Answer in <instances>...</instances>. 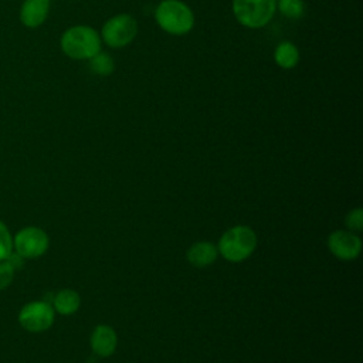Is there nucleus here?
Listing matches in <instances>:
<instances>
[{"label":"nucleus","instance_id":"nucleus-3","mask_svg":"<svg viewBox=\"0 0 363 363\" xmlns=\"http://www.w3.org/2000/svg\"><path fill=\"white\" fill-rule=\"evenodd\" d=\"M257 247V234L247 225H235L224 231L217 244L218 254L230 262L247 259Z\"/></svg>","mask_w":363,"mask_h":363},{"label":"nucleus","instance_id":"nucleus-14","mask_svg":"<svg viewBox=\"0 0 363 363\" xmlns=\"http://www.w3.org/2000/svg\"><path fill=\"white\" fill-rule=\"evenodd\" d=\"M88 65L89 71L99 77H108L115 71V61L112 55L102 50L88 60Z\"/></svg>","mask_w":363,"mask_h":363},{"label":"nucleus","instance_id":"nucleus-12","mask_svg":"<svg viewBox=\"0 0 363 363\" xmlns=\"http://www.w3.org/2000/svg\"><path fill=\"white\" fill-rule=\"evenodd\" d=\"M272 57H274L275 64L279 68L292 69L298 65V62L301 60V52H299V48L296 47V44L285 40V41H281L277 44Z\"/></svg>","mask_w":363,"mask_h":363},{"label":"nucleus","instance_id":"nucleus-18","mask_svg":"<svg viewBox=\"0 0 363 363\" xmlns=\"http://www.w3.org/2000/svg\"><path fill=\"white\" fill-rule=\"evenodd\" d=\"M14 267L10 264L9 259H4V261H0V291L6 289L13 278H14Z\"/></svg>","mask_w":363,"mask_h":363},{"label":"nucleus","instance_id":"nucleus-8","mask_svg":"<svg viewBox=\"0 0 363 363\" xmlns=\"http://www.w3.org/2000/svg\"><path fill=\"white\" fill-rule=\"evenodd\" d=\"M328 247L337 259L352 261L359 257L362 251V241L352 231L336 230L329 235Z\"/></svg>","mask_w":363,"mask_h":363},{"label":"nucleus","instance_id":"nucleus-7","mask_svg":"<svg viewBox=\"0 0 363 363\" xmlns=\"http://www.w3.org/2000/svg\"><path fill=\"white\" fill-rule=\"evenodd\" d=\"M55 311L44 301H34L24 305L18 313L20 325L28 332H43L51 328Z\"/></svg>","mask_w":363,"mask_h":363},{"label":"nucleus","instance_id":"nucleus-17","mask_svg":"<svg viewBox=\"0 0 363 363\" xmlns=\"http://www.w3.org/2000/svg\"><path fill=\"white\" fill-rule=\"evenodd\" d=\"M345 224L349 231H360L363 228V210L360 207L350 210L345 218Z\"/></svg>","mask_w":363,"mask_h":363},{"label":"nucleus","instance_id":"nucleus-4","mask_svg":"<svg viewBox=\"0 0 363 363\" xmlns=\"http://www.w3.org/2000/svg\"><path fill=\"white\" fill-rule=\"evenodd\" d=\"M231 10L237 23L250 30L269 24L277 13V0H233Z\"/></svg>","mask_w":363,"mask_h":363},{"label":"nucleus","instance_id":"nucleus-11","mask_svg":"<svg viewBox=\"0 0 363 363\" xmlns=\"http://www.w3.org/2000/svg\"><path fill=\"white\" fill-rule=\"evenodd\" d=\"M218 255L217 247L210 242V241H199L194 242L189 250H187V261L196 267V268H204L211 265Z\"/></svg>","mask_w":363,"mask_h":363},{"label":"nucleus","instance_id":"nucleus-16","mask_svg":"<svg viewBox=\"0 0 363 363\" xmlns=\"http://www.w3.org/2000/svg\"><path fill=\"white\" fill-rule=\"evenodd\" d=\"M13 252V238L7 225L0 220V261L7 259Z\"/></svg>","mask_w":363,"mask_h":363},{"label":"nucleus","instance_id":"nucleus-15","mask_svg":"<svg viewBox=\"0 0 363 363\" xmlns=\"http://www.w3.org/2000/svg\"><path fill=\"white\" fill-rule=\"evenodd\" d=\"M305 7V0H277V11L289 20L302 18Z\"/></svg>","mask_w":363,"mask_h":363},{"label":"nucleus","instance_id":"nucleus-2","mask_svg":"<svg viewBox=\"0 0 363 363\" xmlns=\"http://www.w3.org/2000/svg\"><path fill=\"white\" fill-rule=\"evenodd\" d=\"M157 27L174 37L189 34L196 23L194 11L183 0H162L155 9Z\"/></svg>","mask_w":363,"mask_h":363},{"label":"nucleus","instance_id":"nucleus-1","mask_svg":"<svg viewBox=\"0 0 363 363\" xmlns=\"http://www.w3.org/2000/svg\"><path fill=\"white\" fill-rule=\"evenodd\" d=\"M61 51L71 60L88 61L102 50L99 31L86 24L68 27L60 38Z\"/></svg>","mask_w":363,"mask_h":363},{"label":"nucleus","instance_id":"nucleus-13","mask_svg":"<svg viewBox=\"0 0 363 363\" xmlns=\"http://www.w3.org/2000/svg\"><path fill=\"white\" fill-rule=\"evenodd\" d=\"M81 305V296L74 289H61L52 301V308L60 315H72Z\"/></svg>","mask_w":363,"mask_h":363},{"label":"nucleus","instance_id":"nucleus-6","mask_svg":"<svg viewBox=\"0 0 363 363\" xmlns=\"http://www.w3.org/2000/svg\"><path fill=\"white\" fill-rule=\"evenodd\" d=\"M48 245L50 238L47 233L38 227H26L20 230L13 240L16 254L28 259L41 257L48 250Z\"/></svg>","mask_w":363,"mask_h":363},{"label":"nucleus","instance_id":"nucleus-9","mask_svg":"<svg viewBox=\"0 0 363 363\" xmlns=\"http://www.w3.org/2000/svg\"><path fill=\"white\" fill-rule=\"evenodd\" d=\"M51 0H24L20 7V21L27 28L43 26L48 17Z\"/></svg>","mask_w":363,"mask_h":363},{"label":"nucleus","instance_id":"nucleus-5","mask_svg":"<svg viewBox=\"0 0 363 363\" xmlns=\"http://www.w3.org/2000/svg\"><path fill=\"white\" fill-rule=\"evenodd\" d=\"M139 26L133 16L119 13L109 17L101 27L99 35L105 45L113 50H121L129 45L138 35Z\"/></svg>","mask_w":363,"mask_h":363},{"label":"nucleus","instance_id":"nucleus-10","mask_svg":"<svg viewBox=\"0 0 363 363\" xmlns=\"http://www.w3.org/2000/svg\"><path fill=\"white\" fill-rule=\"evenodd\" d=\"M116 332L108 325H98L91 335V349L99 357H108L116 350Z\"/></svg>","mask_w":363,"mask_h":363}]
</instances>
